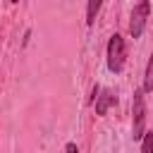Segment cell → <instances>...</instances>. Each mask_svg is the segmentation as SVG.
<instances>
[{
    "mask_svg": "<svg viewBox=\"0 0 153 153\" xmlns=\"http://www.w3.org/2000/svg\"><path fill=\"white\" fill-rule=\"evenodd\" d=\"M124 60H127L124 38L120 33H115L108 41V67H110V72H122L124 69Z\"/></svg>",
    "mask_w": 153,
    "mask_h": 153,
    "instance_id": "6da1fadb",
    "label": "cell"
},
{
    "mask_svg": "<svg viewBox=\"0 0 153 153\" xmlns=\"http://www.w3.org/2000/svg\"><path fill=\"white\" fill-rule=\"evenodd\" d=\"M148 14H151V2L148 0H141L134 12H131V22H129V33L131 38H139L146 29V22H148Z\"/></svg>",
    "mask_w": 153,
    "mask_h": 153,
    "instance_id": "7a4b0ae2",
    "label": "cell"
},
{
    "mask_svg": "<svg viewBox=\"0 0 153 153\" xmlns=\"http://www.w3.org/2000/svg\"><path fill=\"white\" fill-rule=\"evenodd\" d=\"M146 127V103H143V91H134V139L143 136Z\"/></svg>",
    "mask_w": 153,
    "mask_h": 153,
    "instance_id": "3957f363",
    "label": "cell"
},
{
    "mask_svg": "<svg viewBox=\"0 0 153 153\" xmlns=\"http://www.w3.org/2000/svg\"><path fill=\"white\" fill-rule=\"evenodd\" d=\"M93 100H96V112H98V115H108L110 105L115 103V96H112L110 91H103V93H100V88L96 86V88H93Z\"/></svg>",
    "mask_w": 153,
    "mask_h": 153,
    "instance_id": "277c9868",
    "label": "cell"
},
{
    "mask_svg": "<svg viewBox=\"0 0 153 153\" xmlns=\"http://www.w3.org/2000/svg\"><path fill=\"white\" fill-rule=\"evenodd\" d=\"M100 5H103V0H88V7H86V24L88 26L96 22V14H98Z\"/></svg>",
    "mask_w": 153,
    "mask_h": 153,
    "instance_id": "5b68a950",
    "label": "cell"
},
{
    "mask_svg": "<svg viewBox=\"0 0 153 153\" xmlns=\"http://www.w3.org/2000/svg\"><path fill=\"white\" fill-rule=\"evenodd\" d=\"M143 93H148V91H153V60H148V65H146V74H143V88H141Z\"/></svg>",
    "mask_w": 153,
    "mask_h": 153,
    "instance_id": "8992f818",
    "label": "cell"
},
{
    "mask_svg": "<svg viewBox=\"0 0 153 153\" xmlns=\"http://www.w3.org/2000/svg\"><path fill=\"white\" fill-rule=\"evenodd\" d=\"M143 143H141V153H151L153 151V131H143Z\"/></svg>",
    "mask_w": 153,
    "mask_h": 153,
    "instance_id": "52a82bcc",
    "label": "cell"
},
{
    "mask_svg": "<svg viewBox=\"0 0 153 153\" xmlns=\"http://www.w3.org/2000/svg\"><path fill=\"white\" fill-rule=\"evenodd\" d=\"M67 153H79V148H76V143H67Z\"/></svg>",
    "mask_w": 153,
    "mask_h": 153,
    "instance_id": "ba28073f",
    "label": "cell"
},
{
    "mask_svg": "<svg viewBox=\"0 0 153 153\" xmlns=\"http://www.w3.org/2000/svg\"><path fill=\"white\" fill-rule=\"evenodd\" d=\"M12 2H19V0H12Z\"/></svg>",
    "mask_w": 153,
    "mask_h": 153,
    "instance_id": "9c48e42d",
    "label": "cell"
}]
</instances>
